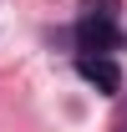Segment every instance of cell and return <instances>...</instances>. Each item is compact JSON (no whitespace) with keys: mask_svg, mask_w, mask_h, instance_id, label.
Wrapping results in <instances>:
<instances>
[{"mask_svg":"<svg viewBox=\"0 0 127 132\" xmlns=\"http://www.w3.org/2000/svg\"><path fill=\"white\" fill-rule=\"evenodd\" d=\"M122 36H117V0H86V10L76 20V46L86 56H107Z\"/></svg>","mask_w":127,"mask_h":132,"instance_id":"6da1fadb","label":"cell"},{"mask_svg":"<svg viewBox=\"0 0 127 132\" xmlns=\"http://www.w3.org/2000/svg\"><path fill=\"white\" fill-rule=\"evenodd\" d=\"M76 71L97 86V92H107V97H117V92H122V66L112 61V56H81Z\"/></svg>","mask_w":127,"mask_h":132,"instance_id":"7a4b0ae2","label":"cell"}]
</instances>
